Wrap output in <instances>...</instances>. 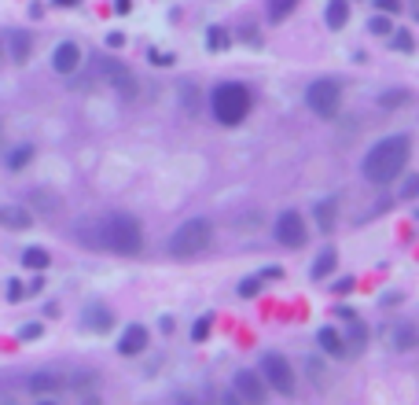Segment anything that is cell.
Instances as JSON below:
<instances>
[{
  "label": "cell",
  "mask_w": 419,
  "mask_h": 405,
  "mask_svg": "<svg viewBox=\"0 0 419 405\" xmlns=\"http://www.w3.org/2000/svg\"><path fill=\"white\" fill-rule=\"evenodd\" d=\"M408 155H412V137L408 133L383 137L379 144H371V152L361 159V174H364L368 184H390V181H397L405 174Z\"/></svg>",
  "instance_id": "6da1fadb"
},
{
  "label": "cell",
  "mask_w": 419,
  "mask_h": 405,
  "mask_svg": "<svg viewBox=\"0 0 419 405\" xmlns=\"http://www.w3.org/2000/svg\"><path fill=\"white\" fill-rule=\"evenodd\" d=\"M96 243L115 251V254H140L144 251V228L132 214H110L100 221V232H96Z\"/></svg>",
  "instance_id": "7a4b0ae2"
},
{
  "label": "cell",
  "mask_w": 419,
  "mask_h": 405,
  "mask_svg": "<svg viewBox=\"0 0 419 405\" xmlns=\"http://www.w3.org/2000/svg\"><path fill=\"white\" fill-rule=\"evenodd\" d=\"M210 111L221 125H243V118L250 115V93L239 81H221L210 93Z\"/></svg>",
  "instance_id": "3957f363"
},
{
  "label": "cell",
  "mask_w": 419,
  "mask_h": 405,
  "mask_svg": "<svg viewBox=\"0 0 419 405\" xmlns=\"http://www.w3.org/2000/svg\"><path fill=\"white\" fill-rule=\"evenodd\" d=\"M210 243H213V225L206 218H191V221L173 228L166 251L173 254V258H198V254L210 251Z\"/></svg>",
  "instance_id": "277c9868"
},
{
  "label": "cell",
  "mask_w": 419,
  "mask_h": 405,
  "mask_svg": "<svg viewBox=\"0 0 419 405\" xmlns=\"http://www.w3.org/2000/svg\"><path fill=\"white\" fill-rule=\"evenodd\" d=\"M305 107L313 111L317 118H335L339 107H342V81H335V78H317V81H309V89H305Z\"/></svg>",
  "instance_id": "5b68a950"
},
{
  "label": "cell",
  "mask_w": 419,
  "mask_h": 405,
  "mask_svg": "<svg viewBox=\"0 0 419 405\" xmlns=\"http://www.w3.org/2000/svg\"><path fill=\"white\" fill-rule=\"evenodd\" d=\"M261 379L269 383L272 391L287 394V398H291V394L298 391L295 369H291V361H287L283 354H261Z\"/></svg>",
  "instance_id": "8992f818"
},
{
  "label": "cell",
  "mask_w": 419,
  "mask_h": 405,
  "mask_svg": "<svg viewBox=\"0 0 419 405\" xmlns=\"http://www.w3.org/2000/svg\"><path fill=\"white\" fill-rule=\"evenodd\" d=\"M272 236H276V243H283V247H305V240H309V232H305V221H302V214L298 210H283V214L276 218V225H272Z\"/></svg>",
  "instance_id": "52a82bcc"
},
{
  "label": "cell",
  "mask_w": 419,
  "mask_h": 405,
  "mask_svg": "<svg viewBox=\"0 0 419 405\" xmlns=\"http://www.w3.org/2000/svg\"><path fill=\"white\" fill-rule=\"evenodd\" d=\"M96 70H100V74H103V78H107L110 85H115V89H118L122 96H129V100L137 96V78H132V74H129V70L122 67L118 59H110V56H100V59H96Z\"/></svg>",
  "instance_id": "ba28073f"
},
{
  "label": "cell",
  "mask_w": 419,
  "mask_h": 405,
  "mask_svg": "<svg viewBox=\"0 0 419 405\" xmlns=\"http://www.w3.org/2000/svg\"><path fill=\"white\" fill-rule=\"evenodd\" d=\"M235 398L250 401V405H261L265 398H269V383L261 379V372H235Z\"/></svg>",
  "instance_id": "9c48e42d"
},
{
  "label": "cell",
  "mask_w": 419,
  "mask_h": 405,
  "mask_svg": "<svg viewBox=\"0 0 419 405\" xmlns=\"http://www.w3.org/2000/svg\"><path fill=\"white\" fill-rule=\"evenodd\" d=\"M81 67V48L74 45V41H59V45H55V52H52V70L55 74H74Z\"/></svg>",
  "instance_id": "30bf717a"
},
{
  "label": "cell",
  "mask_w": 419,
  "mask_h": 405,
  "mask_svg": "<svg viewBox=\"0 0 419 405\" xmlns=\"http://www.w3.org/2000/svg\"><path fill=\"white\" fill-rule=\"evenodd\" d=\"M147 328L144 325H129L125 332H122V339H118V354L122 357H137V354H144V347H147Z\"/></svg>",
  "instance_id": "8fae6325"
},
{
  "label": "cell",
  "mask_w": 419,
  "mask_h": 405,
  "mask_svg": "<svg viewBox=\"0 0 419 405\" xmlns=\"http://www.w3.org/2000/svg\"><path fill=\"white\" fill-rule=\"evenodd\" d=\"M81 328L85 332H110V328H115V313H110L107 306H85Z\"/></svg>",
  "instance_id": "7c38bea8"
},
{
  "label": "cell",
  "mask_w": 419,
  "mask_h": 405,
  "mask_svg": "<svg viewBox=\"0 0 419 405\" xmlns=\"http://www.w3.org/2000/svg\"><path fill=\"white\" fill-rule=\"evenodd\" d=\"M26 387H30L33 394H55V391L66 387V376H59V372H33V376L26 379Z\"/></svg>",
  "instance_id": "4fadbf2b"
},
{
  "label": "cell",
  "mask_w": 419,
  "mask_h": 405,
  "mask_svg": "<svg viewBox=\"0 0 419 405\" xmlns=\"http://www.w3.org/2000/svg\"><path fill=\"white\" fill-rule=\"evenodd\" d=\"M8 52H11L15 63H26L30 52H33V33L30 30H11L8 33Z\"/></svg>",
  "instance_id": "5bb4252c"
},
{
  "label": "cell",
  "mask_w": 419,
  "mask_h": 405,
  "mask_svg": "<svg viewBox=\"0 0 419 405\" xmlns=\"http://www.w3.org/2000/svg\"><path fill=\"white\" fill-rule=\"evenodd\" d=\"M0 225L15 228V232H26L33 225V214H30L26 206H0Z\"/></svg>",
  "instance_id": "9a60e30c"
},
{
  "label": "cell",
  "mask_w": 419,
  "mask_h": 405,
  "mask_svg": "<svg viewBox=\"0 0 419 405\" xmlns=\"http://www.w3.org/2000/svg\"><path fill=\"white\" fill-rule=\"evenodd\" d=\"M313 218H317V232H331L339 218V199H320L313 206Z\"/></svg>",
  "instance_id": "2e32d148"
},
{
  "label": "cell",
  "mask_w": 419,
  "mask_h": 405,
  "mask_svg": "<svg viewBox=\"0 0 419 405\" xmlns=\"http://www.w3.org/2000/svg\"><path fill=\"white\" fill-rule=\"evenodd\" d=\"M317 343H320V350H324L327 357H346V354H349L346 343H342V335H339L335 328H320V332H317Z\"/></svg>",
  "instance_id": "e0dca14e"
},
{
  "label": "cell",
  "mask_w": 419,
  "mask_h": 405,
  "mask_svg": "<svg viewBox=\"0 0 419 405\" xmlns=\"http://www.w3.org/2000/svg\"><path fill=\"white\" fill-rule=\"evenodd\" d=\"M324 23L331 30H342L349 23V0H327V8H324Z\"/></svg>",
  "instance_id": "ac0fdd59"
},
{
  "label": "cell",
  "mask_w": 419,
  "mask_h": 405,
  "mask_svg": "<svg viewBox=\"0 0 419 405\" xmlns=\"http://www.w3.org/2000/svg\"><path fill=\"white\" fill-rule=\"evenodd\" d=\"M33 155H37V147H33V144H15L11 152H8V159H4V162H8L11 174H18V169H26V166H30V159H33Z\"/></svg>",
  "instance_id": "d6986e66"
},
{
  "label": "cell",
  "mask_w": 419,
  "mask_h": 405,
  "mask_svg": "<svg viewBox=\"0 0 419 405\" xmlns=\"http://www.w3.org/2000/svg\"><path fill=\"white\" fill-rule=\"evenodd\" d=\"M349 335H342V343H346V350H364V343H368V328L357 321V317H349Z\"/></svg>",
  "instance_id": "ffe728a7"
},
{
  "label": "cell",
  "mask_w": 419,
  "mask_h": 405,
  "mask_svg": "<svg viewBox=\"0 0 419 405\" xmlns=\"http://www.w3.org/2000/svg\"><path fill=\"white\" fill-rule=\"evenodd\" d=\"M335 265H339V254H335V247L320 251V254H317V262H313V280H324L327 273H335Z\"/></svg>",
  "instance_id": "44dd1931"
},
{
  "label": "cell",
  "mask_w": 419,
  "mask_h": 405,
  "mask_svg": "<svg viewBox=\"0 0 419 405\" xmlns=\"http://www.w3.org/2000/svg\"><path fill=\"white\" fill-rule=\"evenodd\" d=\"M393 347L401 350V354L415 350V325H412V321H401V325H397V332H393Z\"/></svg>",
  "instance_id": "7402d4cb"
},
{
  "label": "cell",
  "mask_w": 419,
  "mask_h": 405,
  "mask_svg": "<svg viewBox=\"0 0 419 405\" xmlns=\"http://www.w3.org/2000/svg\"><path fill=\"white\" fill-rule=\"evenodd\" d=\"M22 265L41 273V269H48V265H52V254L44 251V247H26V251H22Z\"/></svg>",
  "instance_id": "603a6c76"
},
{
  "label": "cell",
  "mask_w": 419,
  "mask_h": 405,
  "mask_svg": "<svg viewBox=\"0 0 419 405\" xmlns=\"http://www.w3.org/2000/svg\"><path fill=\"white\" fill-rule=\"evenodd\" d=\"M298 8V0H265V11H269V23H283L287 15Z\"/></svg>",
  "instance_id": "cb8c5ba5"
},
{
  "label": "cell",
  "mask_w": 419,
  "mask_h": 405,
  "mask_svg": "<svg viewBox=\"0 0 419 405\" xmlns=\"http://www.w3.org/2000/svg\"><path fill=\"white\" fill-rule=\"evenodd\" d=\"M228 45H232V37H228L225 26H210L206 30V48L210 52H228Z\"/></svg>",
  "instance_id": "d4e9b609"
},
{
  "label": "cell",
  "mask_w": 419,
  "mask_h": 405,
  "mask_svg": "<svg viewBox=\"0 0 419 405\" xmlns=\"http://www.w3.org/2000/svg\"><path fill=\"white\" fill-rule=\"evenodd\" d=\"M210 328H213V313H203V317L195 321V328H191V343H206Z\"/></svg>",
  "instance_id": "484cf974"
},
{
  "label": "cell",
  "mask_w": 419,
  "mask_h": 405,
  "mask_svg": "<svg viewBox=\"0 0 419 405\" xmlns=\"http://www.w3.org/2000/svg\"><path fill=\"white\" fill-rule=\"evenodd\" d=\"M412 96L405 93V89H393V93H383L379 96V107H386V111H393V107H401V103H408Z\"/></svg>",
  "instance_id": "4316f807"
},
{
  "label": "cell",
  "mask_w": 419,
  "mask_h": 405,
  "mask_svg": "<svg viewBox=\"0 0 419 405\" xmlns=\"http://www.w3.org/2000/svg\"><path fill=\"white\" fill-rule=\"evenodd\" d=\"M393 37H390V45H393V52H412V45H415V41H412V33L408 30H390Z\"/></svg>",
  "instance_id": "83f0119b"
},
{
  "label": "cell",
  "mask_w": 419,
  "mask_h": 405,
  "mask_svg": "<svg viewBox=\"0 0 419 405\" xmlns=\"http://www.w3.org/2000/svg\"><path fill=\"white\" fill-rule=\"evenodd\" d=\"M239 298H254V295H261V276H247V280H239Z\"/></svg>",
  "instance_id": "f1b7e54d"
},
{
  "label": "cell",
  "mask_w": 419,
  "mask_h": 405,
  "mask_svg": "<svg viewBox=\"0 0 419 405\" xmlns=\"http://www.w3.org/2000/svg\"><path fill=\"white\" fill-rule=\"evenodd\" d=\"M368 30H371V33H379V37H390L393 23H390V19H386V15L379 11V15H375V19H371V23H368Z\"/></svg>",
  "instance_id": "f546056e"
},
{
  "label": "cell",
  "mask_w": 419,
  "mask_h": 405,
  "mask_svg": "<svg viewBox=\"0 0 419 405\" xmlns=\"http://www.w3.org/2000/svg\"><path fill=\"white\" fill-rule=\"evenodd\" d=\"M26 298V284L22 280H8V303H22Z\"/></svg>",
  "instance_id": "4dcf8cb0"
},
{
  "label": "cell",
  "mask_w": 419,
  "mask_h": 405,
  "mask_svg": "<svg viewBox=\"0 0 419 405\" xmlns=\"http://www.w3.org/2000/svg\"><path fill=\"white\" fill-rule=\"evenodd\" d=\"M41 335H44V328H41V325H33V321L18 328V339H22V343H30V339H41Z\"/></svg>",
  "instance_id": "1f68e13d"
},
{
  "label": "cell",
  "mask_w": 419,
  "mask_h": 405,
  "mask_svg": "<svg viewBox=\"0 0 419 405\" xmlns=\"http://www.w3.org/2000/svg\"><path fill=\"white\" fill-rule=\"evenodd\" d=\"M147 59L154 63V67H173V63H176V56H173V52H154V48H151V56H147Z\"/></svg>",
  "instance_id": "d6a6232c"
},
{
  "label": "cell",
  "mask_w": 419,
  "mask_h": 405,
  "mask_svg": "<svg viewBox=\"0 0 419 405\" xmlns=\"http://www.w3.org/2000/svg\"><path fill=\"white\" fill-rule=\"evenodd\" d=\"M305 369H309V376H313V383H317V387H324V369H320V361H313V357H309V361H305Z\"/></svg>",
  "instance_id": "836d02e7"
},
{
  "label": "cell",
  "mask_w": 419,
  "mask_h": 405,
  "mask_svg": "<svg viewBox=\"0 0 419 405\" xmlns=\"http://www.w3.org/2000/svg\"><path fill=\"white\" fill-rule=\"evenodd\" d=\"M375 8H379L383 15H397L401 11V0H375Z\"/></svg>",
  "instance_id": "e575fe53"
},
{
  "label": "cell",
  "mask_w": 419,
  "mask_h": 405,
  "mask_svg": "<svg viewBox=\"0 0 419 405\" xmlns=\"http://www.w3.org/2000/svg\"><path fill=\"white\" fill-rule=\"evenodd\" d=\"M107 48H125V33H122V30L107 33Z\"/></svg>",
  "instance_id": "d590c367"
},
{
  "label": "cell",
  "mask_w": 419,
  "mask_h": 405,
  "mask_svg": "<svg viewBox=\"0 0 419 405\" xmlns=\"http://www.w3.org/2000/svg\"><path fill=\"white\" fill-rule=\"evenodd\" d=\"M415 191H419V177H408V181H405V188H401V199H412Z\"/></svg>",
  "instance_id": "8d00e7d4"
},
{
  "label": "cell",
  "mask_w": 419,
  "mask_h": 405,
  "mask_svg": "<svg viewBox=\"0 0 419 405\" xmlns=\"http://www.w3.org/2000/svg\"><path fill=\"white\" fill-rule=\"evenodd\" d=\"M331 291H335V295H349L353 291V280H349V276H342V280L331 284Z\"/></svg>",
  "instance_id": "74e56055"
},
{
  "label": "cell",
  "mask_w": 419,
  "mask_h": 405,
  "mask_svg": "<svg viewBox=\"0 0 419 405\" xmlns=\"http://www.w3.org/2000/svg\"><path fill=\"white\" fill-rule=\"evenodd\" d=\"M115 11L118 15H129L132 11V0H115Z\"/></svg>",
  "instance_id": "f35d334b"
},
{
  "label": "cell",
  "mask_w": 419,
  "mask_h": 405,
  "mask_svg": "<svg viewBox=\"0 0 419 405\" xmlns=\"http://www.w3.org/2000/svg\"><path fill=\"white\" fill-rule=\"evenodd\" d=\"M283 269L280 265H269V269H261V280H269V276H272V280H276V276H280Z\"/></svg>",
  "instance_id": "ab89813d"
},
{
  "label": "cell",
  "mask_w": 419,
  "mask_h": 405,
  "mask_svg": "<svg viewBox=\"0 0 419 405\" xmlns=\"http://www.w3.org/2000/svg\"><path fill=\"white\" fill-rule=\"evenodd\" d=\"M55 8H74V4H81V0H52Z\"/></svg>",
  "instance_id": "60d3db41"
}]
</instances>
